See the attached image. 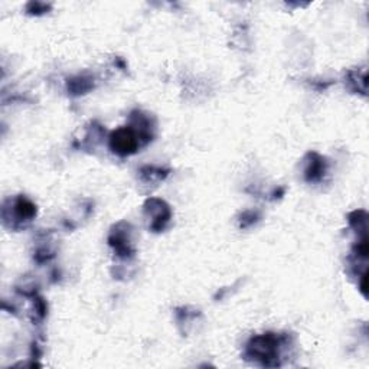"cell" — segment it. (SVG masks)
Segmentation results:
<instances>
[{
	"instance_id": "6da1fadb",
	"label": "cell",
	"mask_w": 369,
	"mask_h": 369,
	"mask_svg": "<svg viewBox=\"0 0 369 369\" xmlns=\"http://www.w3.org/2000/svg\"><path fill=\"white\" fill-rule=\"evenodd\" d=\"M281 338L275 333H264L253 338L245 348V359L263 366H280Z\"/></svg>"
},
{
	"instance_id": "7a4b0ae2",
	"label": "cell",
	"mask_w": 369,
	"mask_h": 369,
	"mask_svg": "<svg viewBox=\"0 0 369 369\" xmlns=\"http://www.w3.org/2000/svg\"><path fill=\"white\" fill-rule=\"evenodd\" d=\"M140 146V138L130 127H121L116 130L110 138V147L114 153L120 156H129L138 152Z\"/></svg>"
},
{
	"instance_id": "3957f363",
	"label": "cell",
	"mask_w": 369,
	"mask_h": 369,
	"mask_svg": "<svg viewBox=\"0 0 369 369\" xmlns=\"http://www.w3.org/2000/svg\"><path fill=\"white\" fill-rule=\"evenodd\" d=\"M144 211L152 216V224H150V227L156 232L165 228L170 220V209L168 205L160 199H149L144 205Z\"/></svg>"
},
{
	"instance_id": "277c9868",
	"label": "cell",
	"mask_w": 369,
	"mask_h": 369,
	"mask_svg": "<svg viewBox=\"0 0 369 369\" xmlns=\"http://www.w3.org/2000/svg\"><path fill=\"white\" fill-rule=\"evenodd\" d=\"M307 157L310 159L307 162V168L305 170L306 181L309 182H318L325 176L326 172V162L323 157H320L316 153H309Z\"/></svg>"
},
{
	"instance_id": "5b68a950",
	"label": "cell",
	"mask_w": 369,
	"mask_h": 369,
	"mask_svg": "<svg viewBox=\"0 0 369 369\" xmlns=\"http://www.w3.org/2000/svg\"><path fill=\"white\" fill-rule=\"evenodd\" d=\"M110 245L114 247V250L118 253V255H129L133 253L130 247V240L127 238L126 232H120V231H113L112 237H110Z\"/></svg>"
}]
</instances>
